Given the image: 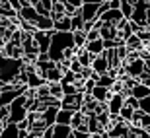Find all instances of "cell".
<instances>
[{
    "label": "cell",
    "instance_id": "3957f363",
    "mask_svg": "<svg viewBox=\"0 0 150 138\" xmlns=\"http://www.w3.org/2000/svg\"><path fill=\"white\" fill-rule=\"evenodd\" d=\"M25 99H28L25 94H22V95H18L16 99L8 105V109H10V113H8V123H20L22 119H25V115H28Z\"/></svg>",
    "mask_w": 150,
    "mask_h": 138
},
{
    "label": "cell",
    "instance_id": "5b68a950",
    "mask_svg": "<svg viewBox=\"0 0 150 138\" xmlns=\"http://www.w3.org/2000/svg\"><path fill=\"white\" fill-rule=\"evenodd\" d=\"M51 33H53V31H37V29L31 33V39H33V43H35L39 53H47V51H49Z\"/></svg>",
    "mask_w": 150,
    "mask_h": 138
},
{
    "label": "cell",
    "instance_id": "4fadbf2b",
    "mask_svg": "<svg viewBox=\"0 0 150 138\" xmlns=\"http://www.w3.org/2000/svg\"><path fill=\"white\" fill-rule=\"evenodd\" d=\"M90 95H92L96 101H100V103H105V101L109 99L111 92H109V88H103V86H98V84H96L94 88H92V92H90Z\"/></svg>",
    "mask_w": 150,
    "mask_h": 138
},
{
    "label": "cell",
    "instance_id": "44dd1931",
    "mask_svg": "<svg viewBox=\"0 0 150 138\" xmlns=\"http://www.w3.org/2000/svg\"><path fill=\"white\" fill-rule=\"evenodd\" d=\"M74 56L78 58V62H80L82 66H90V64H92V58H94V55H90L84 47H82V49H76V51H74Z\"/></svg>",
    "mask_w": 150,
    "mask_h": 138
},
{
    "label": "cell",
    "instance_id": "9c48e42d",
    "mask_svg": "<svg viewBox=\"0 0 150 138\" xmlns=\"http://www.w3.org/2000/svg\"><path fill=\"white\" fill-rule=\"evenodd\" d=\"M101 23H107V25H115V23H119L121 20H125L121 14V10H115V8H109V10H105L103 14H101L100 18H98Z\"/></svg>",
    "mask_w": 150,
    "mask_h": 138
},
{
    "label": "cell",
    "instance_id": "e575fe53",
    "mask_svg": "<svg viewBox=\"0 0 150 138\" xmlns=\"http://www.w3.org/2000/svg\"><path fill=\"white\" fill-rule=\"evenodd\" d=\"M92 39H100V29L92 27L86 31V41H92Z\"/></svg>",
    "mask_w": 150,
    "mask_h": 138
},
{
    "label": "cell",
    "instance_id": "d590c367",
    "mask_svg": "<svg viewBox=\"0 0 150 138\" xmlns=\"http://www.w3.org/2000/svg\"><path fill=\"white\" fill-rule=\"evenodd\" d=\"M94 86H96V80H92V78H88V80H84V94H90Z\"/></svg>",
    "mask_w": 150,
    "mask_h": 138
},
{
    "label": "cell",
    "instance_id": "d4e9b609",
    "mask_svg": "<svg viewBox=\"0 0 150 138\" xmlns=\"http://www.w3.org/2000/svg\"><path fill=\"white\" fill-rule=\"evenodd\" d=\"M72 39H74V47L76 49H82L86 45V31L78 29V31H72Z\"/></svg>",
    "mask_w": 150,
    "mask_h": 138
},
{
    "label": "cell",
    "instance_id": "60d3db41",
    "mask_svg": "<svg viewBox=\"0 0 150 138\" xmlns=\"http://www.w3.org/2000/svg\"><path fill=\"white\" fill-rule=\"evenodd\" d=\"M144 25L146 27H150V6L146 8V18H144Z\"/></svg>",
    "mask_w": 150,
    "mask_h": 138
},
{
    "label": "cell",
    "instance_id": "52a82bcc",
    "mask_svg": "<svg viewBox=\"0 0 150 138\" xmlns=\"http://www.w3.org/2000/svg\"><path fill=\"white\" fill-rule=\"evenodd\" d=\"M98 8H100V4L84 0V4L78 8V14L82 16L84 22H94V20H98Z\"/></svg>",
    "mask_w": 150,
    "mask_h": 138
},
{
    "label": "cell",
    "instance_id": "d6986e66",
    "mask_svg": "<svg viewBox=\"0 0 150 138\" xmlns=\"http://www.w3.org/2000/svg\"><path fill=\"white\" fill-rule=\"evenodd\" d=\"M53 31H72L70 29V16H61L53 22Z\"/></svg>",
    "mask_w": 150,
    "mask_h": 138
},
{
    "label": "cell",
    "instance_id": "f35d334b",
    "mask_svg": "<svg viewBox=\"0 0 150 138\" xmlns=\"http://www.w3.org/2000/svg\"><path fill=\"white\" fill-rule=\"evenodd\" d=\"M8 4L12 6V10H20V8H22V4H20V0H8Z\"/></svg>",
    "mask_w": 150,
    "mask_h": 138
},
{
    "label": "cell",
    "instance_id": "7a4b0ae2",
    "mask_svg": "<svg viewBox=\"0 0 150 138\" xmlns=\"http://www.w3.org/2000/svg\"><path fill=\"white\" fill-rule=\"evenodd\" d=\"M23 66H25L23 58H12L0 51V82L2 84H12L18 74L23 70Z\"/></svg>",
    "mask_w": 150,
    "mask_h": 138
},
{
    "label": "cell",
    "instance_id": "1f68e13d",
    "mask_svg": "<svg viewBox=\"0 0 150 138\" xmlns=\"http://www.w3.org/2000/svg\"><path fill=\"white\" fill-rule=\"evenodd\" d=\"M62 88V95H70V94H78L76 84H61Z\"/></svg>",
    "mask_w": 150,
    "mask_h": 138
},
{
    "label": "cell",
    "instance_id": "f6af8a7d",
    "mask_svg": "<svg viewBox=\"0 0 150 138\" xmlns=\"http://www.w3.org/2000/svg\"><path fill=\"white\" fill-rule=\"evenodd\" d=\"M0 88H2V82H0Z\"/></svg>",
    "mask_w": 150,
    "mask_h": 138
},
{
    "label": "cell",
    "instance_id": "7402d4cb",
    "mask_svg": "<svg viewBox=\"0 0 150 138\" xmlns=\"http://www.w3.org/2000/svg\"><path fill=\"white\" fill-rule=\"evenodd\" d=\"M82 125H86V115H84L82 111H74L72 113V119H70V128H78L82 127Z\"/></svg>",
    "mask_w": 150,
    "mask_h": 138
},
{
    "label": "cell",
    "instance_id": "30bf717a",
    "mask_svg": "<svg viewBox=\"0 0 150 138\" xmlns=\"http://www.w3.org/2000/svg\"><path fill=\"white\" fill-rule=\"evenodd\" d=\"M90 68H92L96 74H105L107 68H109V62H107L105 55L101 53V55L94 56V58H92V64H90Z\"/></svg>",
    "mask_w": 150,
    "mask_h": 138
},
{
    "label": "cell",
    "instance_id": "ee69618b",
    "mask_svg": "<svg viewBox=\"0 0 150 138\" xmlns=\"http://www.w3.org/2000/svg\"><path fill=\"white\" fill-rule=\"evenodd\" d=\"M2 128H4V123L0 121V132H2Z\"/></svg>",
    "mask_w": 150,
    "mask_h": 138
},
{
    "label": "cell",
    "instance_id": "484cf974",
    "mask_svg": "<svg viewBox=\"0 0 150 138\" xmlns=\"http://www.w3.org/2000/svg\"><path fill=\"white\" fill-rule=\"evenodd\" d=\"M47 86H49V94L51 97H57V99H61L62 97V88L59 82H47Z\"/></svg>",
    "mask_w": 150,
    "mask_h": 138
},
{
    "label": "cell",
    "instance_id": "5bb4252c",
    "mask_svg": "<svg viewBox=\"0 0 150 138\" xmlns=\"http://www.w3.org/2000/svg\"><path fill=\"white\" fill-rule=\"evenodd\" d=\"M43 84H47V80H45V78L41 76V74H37L35 70L28 72V80H25V86H28V88L37 89L39 86H43Z\"/></svg>",
    "mask_w": 150,
    "mask_h": 138
},
{
    "label": "cell",
    "instance_id": "8fae6325",
    "mask_svg": "<svg viewBox=\"0 0 150 138\" xmlns=\"http://www.w3.org/2000/svg\"><path fill=\"white\" fill-rule=\"evenodd\" d=\"M31 25L37 31H53V18L51 16H37L31 22Z\"/></svg>",
    "mask_w": 150,
    "mask_h": 138
},
{
    "label": "cell",
    "instance_id": "8992f818",
    "mask_svg": "<svg viewBox=\"0 0 150 138\" xmlns=\"http://www.w3.org/2000/svg\"><path fill=\"white\" fill-rule=\"evenodd\" d=\"M82 97H84L82 92L70 94V95H62L61 97V107L70 109V111H80V107H82Z\"/></svg>",
    "mask_w": 150,
    "mask_h": 138
},
{
    "label": "cell",
    "instance_id": "2e32d148",
    "mask_svg": "<svg viewBox=\"0 0 150 138\" xmlns=\"http://www.w3.org/2000/svg\"><path fill=\"white\" fill-rule=\"evenodd\" d=\"M72 113H74V111H70V109L59 107V109H57V115H55V123H59V125H70Z\"/></svg>",
    "mask_w": 150,
    "mask_h": 138
},
{
    "label": "cell",
    "instance_id": "7dc6e473",
    "mask_svg": "<svg viewBox=\"0 0 150 138\" xmlns=\"http://www.w3.org/2000/svg\"><path fill=\"white\" fill-rule=\"evenodd\" d=\"M90 138H92V136H90Z\"/></svg>",
    "mask_w": 150,
    "mask_h": 138
},
{
    "label": "cell",
    "instance_id": "b9f144b4",
    "mask_svg": "<svg viewBox=\"0 0 150 138\" xmlns=\"http://www.w3.org/2000/svg\"><path fill=\"white\" fill-rule=\"evenodd\" d=\"M86 2H96V4H101V2H109V0H86Z\"/></svg>",
    "mask_w": 150,
    "mask_h": 138
},
{
    "label": "cell",
    "instance_id": "6da1fadb",
    "mask_svg": "<svg viewBox=\"0 0 150 138\" xmlns=\"http://www.w3.org/2000/svg\"><path fill=\"white\" fill-rule=\"evenodd\" d=\"M74 47V39H72V31H53L51 33V43H49V51L47 55L53 62H61L64 58V53Z\"/></svg>",
    "mask_w": 150,
    "mask_h": 138
},
{
    "label": "cell",
    "instance_id": "7bdbcfd3",
    "mask_svg": "<svg viewBox=\"0 0 150 138\" xmlns=\"http://www.w3.org/2000/svg\"><path fill=\"white\" fill-rule=\"evenodd\" d=\"M129 4H137V2H139V0H127Z\"/></svg>",
    "mask_w": 150,
    "mask_h": 138
},
{
    "label": "cell",
    "instance_id": "f1b7e54d",
    "mask_svg": "<svg viewBox=\"0 0 150 138\" xmlns=\"http://www.w3.org/2000/svg\"><path fill=\"white\" fill-rule=\"evenodd\" d=\"M82 27H84V20L76 12L74 16H70V29H72V31H78V29H82Z\"/></svg>",
    "mask_w": 150,
    "mask_h": 138
},
{
    "label": "cell",
    "instance_id": "836d02e7",
    "mask_svg": "<svg viewBox=\"0 0 150 138\" xmlns=\"http://www.w3.org/2000/svg\"><path fill=\"white\" fill-rule=\"evenodd\" d=\"M125 105L133 107V109H139V99L133 97V95H125Z\"/></svg>",
    "mask_w": 150,
    "mask_h": 138
},
{
    "label": "cell",
    "instance_id": "ab89813d",
    "mask_svg": "<svg viewBox=\"0 0 150 138\" xmlns=\"http://www.w3.org/2000/svg\"><path fill=\"white\" fill-rule=\"evenodd\" d=\"M119 6H121V0H109V8H115V10H119Z\"/></svg>",
    "mask_w": 150,
    "mask_h": 138
},
{
    "label": "cell",
    "instance_id": "8d00e7d4",
    "mask_svg": "<svg viewBox=\"0 0 150 138\" xmlns=\"http://www.w3.org/2000/svg\"><path fill=\"white\" fill-rule=\"evenodd\" d=\"M78 12V8H74L72 4H68V2H64V16H74Z\"/></svg>",
    "mask_w": 150,
    "mask_h": 138
},
{
    "label": "cell",
    "instance_id": "4dcf8cb0",
    "mask_svg": "<svg viewBox=\"0 0 150 138\" xmlns=\"http://www.w3.org/2000/svg\"><path fill=\"white\" fill-rule=\"evenodd\" d=\"M119 10H121L123 18H125V20H129V18H131V14H133V4H129L127 0H121V6H119Z\"/></svg>",
    "mask_w": 150,
    "mask_h": 138
},
{
    "label": "cell",
    "instance_id": "f546056e",
    "mask_svg": "<svg viewBox=\"0 0 150 138\" xmlns=\"http://www.w3.org/2000/svg\"><path fill=\"white\" fill-rule=\"evenodd\" d=\"M137 37L140 39L142 45H150V27H140L137 31Z\"/></svg>",
    "mask_w": 150,
    "mask_h": 138
},
{
    "label": "cell",
    "instance_id": "ffe728a7",
    "mask_svg": "<svg viewBox=\"0 0 150 138\" xmlns=\"http://www.w3.org/2000/svg\"><path fill=\"white\" fill-rule=\"evenodd\" d=\"M57 109H59V107H45V109L41 111V119H43L45 127H51V125H55Z\"/></svg>",
    "mask_w": 150,
    "mask_h": 138
},
{
    "label": "cell",
    "instance_id": "4316f807",
    "mask_svg": "<svg viewBox=\"0 0 150 138\" xmlns=\"http://www.w3.org/2000/svg\"><path fill=\"white\" fill-rule=\"evenodd\" d=\"M133 113H134L133 107H129V105H123L121 111H119V117H121L125 123H129V125H131V121H133Z\"/></svg>",
    "mask_w": 150,
    "mask_h": 138
},
{
    "label": "cell",
    "instance_id": "9a60e30c",
    "mask_svg": "<svg viewBox=\"0 0 150 138\" xmlns=\"http://www.w3.org/2000/svg\"><path fill=\"white\" fill-rule=\"evenodd\" d=\"M84 49L88 51L90 55H94V56L101 55V53H103V39L100 37V39H92V41H86Z\"/></svg>",
    "mask_w": 150,
    "mask_h": 138
},
{
    "label": "cell",
    "instance_id": "ba28073f",
    "mask_svg": "<svg viewBox=\"0 0 150 138\" xmlns=\"http://www.w3.org/2000/svg\"><path fill=\"white\" fill-rule=\"evenodd\" d=\"M105 103H107V111H109V115H119L121 107L125 105V95H123V94H111V95H109V99H107Z\"/></svg>",
    "mask_w": 150,
    "mask_h": 138
},
{
    "label": "cell",
    "instance_id": "83f0119b",
    "mask_svg": "<svg viewBox=\"0 0 150 138\" xmlns=\"http://www.w3.org/2000/svg\"><path fill=\"white\" fill-rule=\"evenodd\" d=\"M113 82H115V78H111L107 72H105V74H100L98 80H96V84H98V86H103V88H111Z\"/></svg>",
    "mask_w": 150,
    "mask_h": 138
},
{
    "label": "cell",
    "instance_id": "74e56055",
    "mask_svg": "<svg viewBox=\"0 0 150 138\" xmlns=\"http://www.w3.org/2000/svg\"><path fill=\"white\" fill-rule=\"evenodd\" d=\"M16 125H18V128H20V130H28V128H29V121H28V119H22V121L16 123Z\"/></svg>",
    "mask_w": 150,
    "mask_h": 138
},
{
    "label": "cell",
    "instance_id": "e0dca14e",
    "mask_svg": "<svg viewBox=\"0 0 150 138\" xmlns=\"http://www.w3.org/2000/svg\"><path fill=\"white\" fill-rule=\"evenodd\" d=\"M129 95H133V97H137V99H142V97H146V95H150V88L148 86H144V84H134L133 88H131V92H129Z\"/></svg>",
    "mask_w": 150,
    "mask_h": 138
},
{
    "label": "cell",
    "instance_id": "603a6c76",
    "mask_svg": "<svg viewBox=\"0 0 150 138\" xmlns=\"http://www.w3.org/2000/svg\"><path fill=\"white\" fill-rule=\"evenodd\" d=\"M0 18H16V10H12L8 0H0Z\"/></svg>",
    "mask_w": 150,
    "mask_h": 138
},
{
    "label": "cell",
    "instance_id": "ac0fdd59",
    "mask_svg": "<svg viewBox=\"0 0 150 138\" xmlns=\"http://www.w3.org/2000/svg\"><path fill=\"white\" fill-rule=\"evenodd\" d=\"M18 134H20V128H18L16 123H4L0 138H18Z\"/></svg>",
    "mask_w": 150,
    "mask_h": 138
},
{
    "label": "cell",
    "instance_id": "277c9868",
    "mask_svg": "<svg viewBox=\"0 0 150 138\" xmlns=\"http://www.w3.org/2000/svg\"><path fill=\"white\" fill-rule=\"evenodd\" d=\"M121 66H123V70H125L127 76L139 80V76L144 72V61H142L140 56H137V58H133V61H127L125 64H121Z\"/></svg>",
    "mask_w": 150,
    "mask_h": 138
},
{
    "label": "cell",
    "instance_id": "bcb514c9",
    "mask_svg": "<svg viewBox=\"0 0 150 138\" xmlns=\"http://www.w3.org/2000/svg\"><path fill=\"white\" fill-rule=\"evenodd\" d=\"M68 138H72V134H70V136H68Z\"/></svg>",
    "mask_w": 150,
    "mask_h": 138
},
{
    "label": "cell",
    "instance_id": "cb8c5ba5",
    "mask_svg": "<svg viewBox=\"0 0 150 138\" xmlns=\"http://www.w3.org/2000/svg\"><path fill=\"white\" fill-rule=\"evenodd\" d=\"M125 45H127V49L129 51H137L142 47V43H140V39L137 37V33H131L127 39H125Z\"/></svg>",
    "mask_w": 150,
    "mask_h": 138
},
{
    "label": "cell",
    "instance_id": "7c38bea8",
    "mask_svg": "<svg viewBox=\"0 0 150 138\" xmlns=\"http://www.w3.org/2000/svg\"><path fill=\"white\" fill-rule=\"evenodd\" d=\"M70 134H72L70 125H59V123H55L51 127V138H68Z\"/></svg>",
    "mask_w": 150,
    "mask_h": 138
},
{
    "label": "cell",
    "instance_id": "d6a6232c",
    "mask_svg": "<svg viewBox=\"0 0 150 138\" xmlns=\"http://www.w3.org/2000/svg\"><path fill=\"white\" fill-rule=\"evenodd\" d=\"M139 109L142 111V113H150V95L139 99Z\"/></svg>",
    "mask_w": 150,
    "mask_h": 138
}]
</instances>
